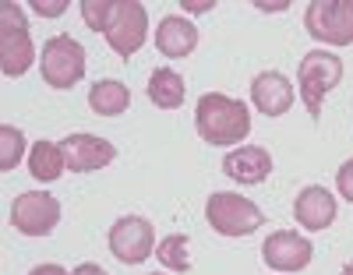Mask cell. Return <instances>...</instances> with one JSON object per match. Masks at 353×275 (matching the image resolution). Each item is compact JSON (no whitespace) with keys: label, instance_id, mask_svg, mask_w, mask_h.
I'll use <instances>...</instances> for the list:
<instances>
[{"label":"cell","instance_id":"6da1fadb","mask_svg":"<svg viewBox=\"0 0 353 275\" xmlns=\"http://www.w3.org/2000/svg\"><path fill=\"white\" fill-rule=\"evenodd\" d=\"M194 128L209 145H237L251 134V110L223 92H205L194 106Z\"/></svg>","mask_w":353,"mask_h":275},{"label":"cell","instance_id":"7a4b0ae2","mask_svg":"<svg viewBox=\"0 0 353 275\" xmlns=\"http://www.w3.org/2000/svg\"><path fill=\"white\" fill-rule=\"evenodd\" d=\"M36 60V46L32 36H28V21L25 11L14 4V0H4L0 4V68H4L8 78H21Z\"/></svg>","mask_w":353,"mask_h":275},{"label":"cell","instance_id":"3957f363","mask_svg":"<svg viewBox=\"0 0 353 275\" xmlns=\"http://www.w3.org/2000/svg\"><path fill=\"white\" fill-rule=\"evenodd\" d=\"M339 81H343V60L336 53H325V50L304 53L301 68H297V92H301L311 120L321 116V103H325V96Z\"/></svg>","mask_w":353,"mask_h":275},{"label":"cell","instance_id":"277c9868","mask_svg":"<svg viewBox=\"0 0 353 275\" xmlns=\"http://www.w3.org/2000/svg\"><path fill=\"white\" fill-rule=\"evenodd\" d=\"M205 219L219 236H251L265 223V212L244 194L216 191L205 205Z\"/></svg>","mask_w":353,"mask_h":275},{"label":"cell","instance_id":"5b68a950","mask_svg":"<svg viewBox=\"0 0 353 275\" xmlns=\"http://www.w3.org/2000/svg\"><path fill=\"white\" fill-rule=\"evenodd\" d=\"M39 71L43 81L50 88H74L85 78V50L78 39L71 36H53L43 43V57H39Z\"/></svg>","mask_w":353,"mask_h":275},{"label":"cell","instance_id":"8992f818","mask_svg":"<svg viewBox=\"0 0 353 275\" xmlns=\"http://www.w3.org/2000/svg\"><path fill=\"white\" fill-rule=\"evenodd\" d=\"M307 36L325 46L353 43V0H311L304 11Z\"/></svg>","mask_w":353,"mask_h":275},{"label":"cell","instance_id":"52a82bcc","mask_svg":"<svg viewBox=\"0 0 353 275\" xmlns=\"http://www.w3.org/2000/svg\"><path fill=\"white\" fill-rule=\"evenodd\" d=\"M149 36V11L138 0H113V14L106 25V43L117 57H134Z\"/></svg>","mask_w":353,"mask_h":275},{"label":"cell","instance_id":"ba28073f","mask_svg":"<svg viewBox=\"0 0 353 275\" xmlns=\"http://www.w3.org/2000/svg\"><path fill=\"white\" fill-rule=\"evenodd\" d=\"M61 223V201L43 191H25L11 205V226L25 236H50Z\"/></svg>","mask_w":353,"mask_h":275},{"label":"cell","instance_id":"9c48e42d","mask_svg":"<svg viewBox=\"0 0 353 275\" xmlns=\"http://www.w3.org/2000/svg\"><path fill=\"white\" fill-rule=\"evenodd\" d=\"M110 251H113L117 261H124V265H141L145 258L156 251V230H152V223L141 219V216L117 219L113 230H110Z\"/></svg>","mask_w":353,"mask_h":275},{"label":"cell","instance_id":"30bf717a","mask_svg":"<svg viewBox=\"0 0 353 275\" xmlns=\"http://www.w3.org/2000/svg\"><path fill=\"white\" fill-rule=\"evenodd\" d=\"M261 258L276 272H301V268L311 265L314 247H311V240L290 233V230H279V233H272L269 240L261 243Z\"/></svg>","mask_w":353,"mask_h":275},{"label":"cell","instance_id":"8fae6325","mask_svg":"<svg viewBox=\"0 0 353 275\" xmlns=\"http://www.w3.org/2000/svg\"><path fill=\"white\" fill-rule=\"evenodd\" d=\"M61 148H64V159H68L71 173H96L117 159V148L96 134H71L61 141Z\"/></svg>","mask_w":353,"mask_h":275},{"label":"cell","instance_id":"7c38bea8","mask_svg":"<svg viewBox=\"0 0 353 275\" xmlns=\"http://www.w3.org/2000/svg\"><path fill=\"white\" fill-rule=\"evenodd\" d=\"M293 216H297V223L304 230H311V233L329 230L336 223V198H332V191H325L321 183L304 187L297 194V201H293Z\"/></svg>","mask_w":353,"mask_h":275},{"label":"cell","instance_id":"4fadbf2b","mask_svg":"<svg viewBox=\"0 0 353 275\" xmlns=\"http://www.w3.org/2000/svg\"><path fill=\"white\" fill-rule=\"evenodd\" d=\"M198 46V25L188 21L184 14H166L156 25V50L170 60H184Z\"/></svg>","mask_w":353,"mask_h":275},{"label":"cell","instance_id":"5bb4252c","mask_svg":"<svg viewBox=\"0 0 353 275\" xmlns=\"http://www.w3.org/2000/svg\"><path fill=\"white\" fill-rule=\"evenodd\" d=\"M251 103L265 116H283L293 106V81L279 71H261L251 81Z\"/></svg>","mask_w":353,"mask_h":275},{"label":"cell","instance_id":"9a60e30c","mask_svg":"<svg viewBox=\"0 0 353 275\" xmlns=\"http://www.w3.org/2000/svg\"><path fill=\"white\" fill-rule=\"evenodd\" d=\"M223 173H226L230 180L244 183V187H251V183L269 180V173H272V156H269L261 145H241L237 152H230V156L223 159Z\"/></svg>","mask_w":353,"mask_h":275},{"label":"cell","instance_id":"2e32d148","mask_svg":"<svg viewBox=\"0 0 353 275\" xmlns=\"http://www.w3.org/2000/svg\"><path fill=\"white\" fill-rule=\"evenodd\" d=\"M88 106H92L96 116H121L128 106H131V92L124 81H96L92 88H88Z\"/></svg>","mask_w":353,"mask_h":275},{"label":"cell","instance_id":"e0dca14e","mask_svg":"<svg viewBox=\"0 0 353 275\" xmlns=\"http://www.w3.org/2000/svg\"><path fill=\"white\" fill-rule=\"evenodd\" d=\"M68 170V159H64V148L57 141H36L32 152H28V173L43 183H53L61 180Z\"/></svg>","mask_w":353,"mask_h":275},{"label":"cell","instance_id":"ac0fdd59","mask_svg":"<svg viewBox=\"0 0 353 275\" xmlns=\"http://www.w3.org/2000/svg\"><path fill=\"white\" fill-rule=\"evenodd\" d=\"M184 96H188V88H184V78L176 71H170V68L152 71V78H149V99L159 110H181Z\"/></svg>","mask_w":353,"mask_h":275},{"label":"cell","instance_id":"d6986e66","mask_svg":"<svg viewBox=\"0 0 353 275\" xmlns=\"http://www.w3.org/2000/svg\"><path fill=\"white\" fill-rule=\"evenodd\" d=\"M156 258L163 268L170 272H188L191 268V254H188V236L184 233H170L156 243Z\"/></svg>","mask_w":353,"mask_h":275},{"label":"cell","instance_id":"ffe728a7","mask_svg":"<svg viewBox=\"0 0 353 275\" xmlns=\"http://www.w3.org/2000/svg\"><path fill=\"white\" fill-rule=\"evenodd\" d=\"M21 156H25V134L18 128L4 124V128H0V170H4V173L14 170L21 163Z\"/></svg>","mask_w":353,"mask_h":275},{"label":"cell","instance_id":"44dd1931","mask_svg":"<svg viewBox=\"0 0 353 275\" xmlns=\"http://www.w3.org/2000/svg\"><path fill=\"white\" fill-rule=\"evenodd\" d=\"M110 14H113V0H85V4H81V18H85V25L92 28V32L106 36Z\"/></svg>","mask_w":353,"mask_h":275},{"label":"cell","instance_id":"7402d4cb","mask_svg":"<svg viewBox=\"0 0 353 275\" xmlns=\"http://www.w3.org/2000/svg\"><path fill=\"white\" fill-rule=\"evenodd\" d=\"M336 191L353 205V159H346V163L339 166V173H336Z\"/></svg>","mask_w":353,"mask_h":275},{"label":"cell","instance_id":"603a6c76","mask_svg":"<svg viewBox=\"0 0 353 275\" xmlns=\"http://www.w3.org/2000/svg\"><path fill=\"white\" fill-rule=\"evenodd\" d=\"M32 8H36L43 18H53V14H64V11H68L64 0H32Z\"/></svg>","mask_w":353,"mask_h":275},{"label":"cell","instance_id":"cb8c5ba5","mask_svg":"<svg viewBox=\"0 0 353 275\" xmlns=\"http://www.w3.org/2000/svg\"><path fill=\"white\" fill-rule=\"evenodd\" d=\"M28 275H74V272H68V268H61V265H36Z\"/></svg>","mask_w":353,"mask_h":275},{"label":"cell","instance_id":"d4e9b609","mask_svg":"<svg viewBox=\"0 0 353 275\" xmlns=\"http://www.w3.org/2000/svg\"><path fill=\"white\" fill-rule=\"evenodd\" d=\"M74 275H106V272H103L99 265H92V261H85V265L74 268Z\"/></svg>","mask_w":353,"mask_h":275},{"label":"cell","instance_id":"484cf974","mask_svg":"<svg viewBox=\"0 0 353 275\" xmlns=\"http://www.w3.org/2000/svg\"><path fill=\"white\" fill-rule=\"evenodd\" d=\"M216 4H184V11L188 14H205V11H212Z\"/></svg>","mask_w":353,"mask_h":275},{"label":"cell","instance_id":"4316f807","mask_svg":"<svg viewBox=\"0 0 353 275\" xmlns=\"http://www.w3.org/2000/svg\"><path fill=\"white\" fill-rule=\"evenodd\" d=\"M339 275H353V261H350V265H343V272H339Z\"/></svg>","mask_w":353,"mask_h":275},{"label":"cell","instance_id":"83f0119b","mask_svg":"<svg viewBox=\"0 0 353 275\" xmlns=\"http://www.w3.org/2000/svg\"><path fill=\"white\" fill-rule=\"evenodd\" d=\"M152 275H166V272H152Z\"/></svg>","mask_w":353,"mask_h":275}]
</instances>
